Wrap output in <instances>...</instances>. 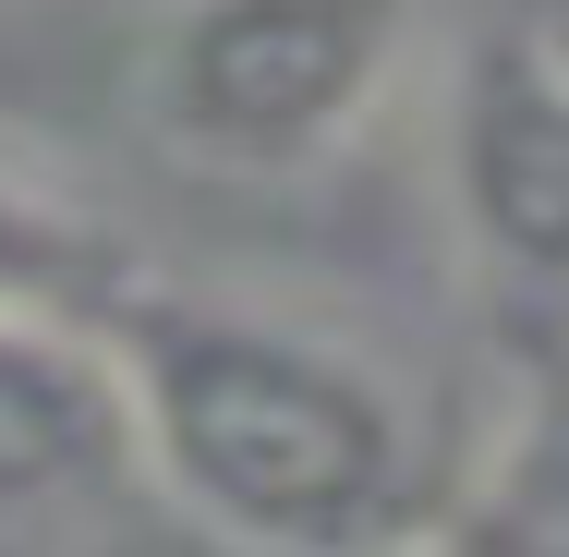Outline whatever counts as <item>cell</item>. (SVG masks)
Returning <instances> with one entry per match:
<instances>
[{"instance_id": "obj_1", "label": "cell", "mask_w": 569, "mask_h": 557, "mask_svg": "<svg viewBox=\"0 0 569 557\" xmlns=\"http://www.w3.org/2000/svg\"><path fill=\"white\" fill-rule=\"evenodd\" d=\"M98 351L121 376L133 473L242 557H425L449 521V460L400 364L363 339L242 304L133 279Z\"/></svg>"}, {"instance_id": "obj_2", "label": "cell", "mask_w": 569, "mask_h": 557, "mask_svg": "<svg viewBox=\"0 0 569 557\" xmlns=\"http://www.w3.org/2000/svg\"><path fill=\"white\" fill-rule=\"evenodd\" d=\"M425 0H170L133 49V110L182 170L303 182L376 133Z\"/></svg>"}, {"instance_id": "obj_3", "label": "cell", "mask_w": 569, "mask_h": 557, "mask_svg": "<svg viewBox=\"0 0 569 557\" xmlns=\"http://www.w3.org/2000/svg\"><path fill=\"white\" fill-rule=\"evenodd\" d=\"M437 195L472 291L569 328V49L546 24H485L449 61Z\"/></svg>"}, {"instance_id": "obj_4", "label": "cell", "mask_w": 569, "mask_h": 557, "mask_svg": "<svg viewBox=\"0 0 569 557\" xmlns=\"http://www.w3.org/2000/svg\"><path fill=\"white\" fill-rule=\"evenodd\" d=\"M121 473H133V437H121V376L98 328L0 316V534L110 497Z\"/></svg>"}, {"instance_id": "obj_5", "label": "cell", "mask_w": 569, "mask_h": 557, "mask_svg": "<svg viewBox=\"0 0 569 557\" xmlns=\"http://www.w3.org/2000/svg\"><path fill=\"white\" fill-rule=\"evenodd\" d=\"M133 242L110 219H86L61 182L12 170L0 158V316H61V328H98L121 291H133Z\"/></svg>"}, {"instance_id": "obj_6", "label": "cell", "mask_w": 569, "mask_h": 557, "mask_svg": "<svg viewBox=\"0 0 569 557\" xmlns=\"http://www.w3.org/2000/svg\"><path fill=\"white\" fill-rule=\"evenodd\" d=\"M497 521H521L533 546H569V376L521 412V437H509V460H497Z\"/></svg>"}]
</instances>
